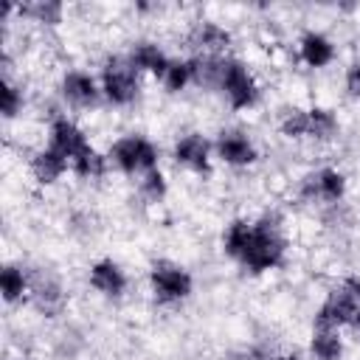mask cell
<instances>
[{
  "label": "cell",
  "mask_w": 360,
  "mask_h": 360,
  "mask_svg": "<svg viewBox=\"0 0 360 360\" xmlns=\"http://www.w3.org/2000/svg\"><path fill=\"white\" fill-rule=\"evenodd\" d=\"M281 132L287 138H301V135H309V112L304 110H292L284 115L281 121Z\"/></svg>",
  "instance_id": "cell-22"
},
{
  "label": "cell",
  "mask_w": 360,
  "mask_h": 360,
  "mask_svg": "<svg viewBox=\"0 0 360 360\" xmlns=\"http://www.w3.org/2000/svg\"><path fill=\"white\" fill-rule=\"evenodd\" d=\"M110 163H115L127 174H135V172H143L146 174V172L158 169V152H155V146L146 138L129 135V138H121V141L112 143Z\"/></svg>",
  "instance_id": "cell-3"
},
{
  "label": "cell",
  "mask_w": 360,
  "mask_h": 360,
  "mask_svg": "<svg viewBox=\"0 0 360 360\" xmlns=\"http://www.w3.org/2000/svg\"><path fill=\"white\" fill-rule=\"evenodd\" d=\"M149 281H152V292L160 304H174L188 298L191 292V276L172 262H155L149 270Z\"/></svg>",
  "instance_id": "cell-4"
},
{
  "label": "cell",
  "mask_w": 360,
  "mask_h": 360,
  "mask_svg": "<svg viewBox=\"0 0 360 360\" xmlns=\"http://www.w3.org/2000/svg\"><path fill=\"white\" fill-rule=\"evenodd\" d=\"M31 301H34V307L42 312V315H48V318H53V315H59L62 312V307H65V292H62V284L56 281V278H51V276H34L31 278Z\"/></svg>",
  "instance_id": "cell-7"
},
{
  "label": "cell",
  "mask_w": 360,
  "mask_h": 360,
  "mask_svg": "<svg viewBox=\"0 0 360 360\" xmlns=\"http://www.w3.org/2000/svg\"><path fill=\"white\" fill-rule=\"evenodd\" d=\"M349 329H352L354 335H360V309H357V312H354V318L349 321Z\"/></svg>",
  "instance_id": "cell-26"
},
{
  "label": "cell",
  "mask_w": 360,
  "mask_h": 360,
  "mask_svg": "<svg viewBox=\"0 0 360 360\" xmlns=\"http://www.w3.org/2000/svg\"><path fill=\"white\" fill-rule=\"evenodd\" d=\"M0 281H3V295H6V301H17V298H22V295L31 290L28 276H25L20 267H14V264H8V267L3 270Z\"/></svg>",
  "instance_id": "cell-18"
},
{
  "label": "cell",
  "mask_w": 360,
  "mask_h": 360,
  "mask_svg": "<svg viewBox=\"0 0 360 360\" xmlns=\"http://www.w3.org/2000/svg\"><path fill=\"white\" fill-rule=\"evenodd\" d=\"M129 62L135 65V70H149V73H155L158 79H163L166 76V70H169V59H166V53L158 48V45H152V42H138L135 48H132V53H129Z\"/></svg>",
  "instance_id": "cell-13"
},
{
  "label": "cell",
  "mask_w": 360,
  "mask_h": 360,
  "mask_svg": "<svg viewBox=\"0 0 360 360\" xmlns=\"http://www.w3.org/2000/svg\"><path fill=\"white\" fill-rule=\"evenodd\" d=\"M346 90L360 98V65H352V68L346 70Z\"/></svg>",
  "instance_id": "cell-25"
},
{
  "label": "cell",
  "mask_w": 360,
  "mask_h": 360,
  "mask_svg": "<svg viewBox=\"0 0 360 360\" xmlns=\"http://www.w3.org/2000/svg\"><path fill=\"white\" fill-rule=\"evenodd\" d=\"M208 152H211V146H208V141L202 135H186L174 146V160L188 166V169L205 172L208 169Z\"/></svg>",
  "instance_id": "cell-10"
},
{
  "label": "cell",
  "mask_w": 360,
  "mask_h": 360,
  "mask_svg": "<svg viewBox=\"0 0 360 360\" xmlns=\"http://www.w3.org/2000/svg\"><path fill=\"white\" fill-rule=\"evenodd\" d=\"M20 14L34 17L37 22H59L62 6L59 3H28V6H20Z\"/></svg>",
  "instance_id": "cell-20"
},
{
  "label": "cell",
  "mask_w": 360,
  "mask_h": 360,
  "mask_svg": "<svg viewBox=\"0 0 360 360\" xmlns=\"http://www.w3.org/2000/svg\"><path fill=\"white\" fill-rule=\"evenodd\" d=\"M338 129V121L329 110H309V135L312 138H332Z\"/></svg>",
  "instance_id": "cell-19"
},
{
  "label": "cell",
  "mask_w": 360,
  "mask_h": 360,
  "mask_svg": "<svg viewBox=\"0 0 360 360\" xmlns=\"http://www.w3.org/2000/svg\"><path fill=\"white\" fill-rule=\"evenodd\" d=\"M250 233H253V225L245 222V219H236V222L225 231V253L233 256V259H239V256L245 253L248 242H250Z\"/></svg>",
  "instance_id": "cell-17"
},
{
  "label": "cell",
  "mask_w": 360,
  "mask_h": 360,
  "mask_svg": "<svg viewBox=\"0 0 360 360\" xmlns=\"http://www.w3.org/2000/svg\"><path fill=\"white\" fill-rule=\"evenodd\" d=\"M194 45L205 56H222L231 45V34L217 22H200L197 31H194Z\"/></svg>",
  "instance_id": "cell-12"
},
{
  "label": "cell",
  "mask_w": 360,
  "mask_h": 360,
  "mask_svg": "<svg viewBox=\"0 0 360 360\" xmlns=\"http://www.w3.org/2000/svg\"><path fill=\"white\" fill-rule=\"evenodd\" d=\"M309 349H312V357L315 360H340L343 343H340L338 329H315Z\"/></svg>",
  "instance_id": "cell-16"
},
{
  "label": "cell",
  "mask_w": 360,
  "mask_h": 360,
  "mask_svg": "<svg viewBox=\"0 0 360 360\" xmlns=\"http://www.w3.org/2000/svg\"><path fill=\"white\" fill-rule=\"evenodd\" d=\"M160 82H163L166 90H172V93L183 90V87L191 82V65H188V62H172L169 70H166V76H163Z\"/></svg>",
  "instance_id": "cell-21"
},
{
  "label": "cell",
  "mask_w": 360,
  "mask_h": 360,
  "mask_svg": "<svg viewBox=\"0 0 360 360\" xmlns=\"http://www.w3.org/2000/svg\"><path fill=\"white\" fill-rule=\"evenodd\" d=\"M101 90L112 104H129L138 96V70L129 59L112 56L101 70Z\"/></svg>",
  "instance_id": "cell-2"
},
{
  "label": "cell",
  "mask_w": 360,
  "mask_h": 360,
  "mask_svg": "<svg viewBox=\"0 0 360 360\" xmlns=\"http://www.w3.org/2000/svg\"><path fill=\"white\" fill-rule=\"evenodd\" d=\"M141 191H143L149 200H160V197L166 194V180H163V174H160L158 169L146 172L143 180H141Z\"/></svg>",
  "instance_id": "cell-23"
},
{
  "label": "cell",
  "mask_w": 360,
  "mask_h": 360,
  "mask_svg": "<svg viewBox=\"0 0 360 360\" xmlns=\"http://www.w3.org/2000/svg\"><path fill=\"white\" fill-rule=\"evenodd\" d=\"M270 360H298V354H278V357H270Z\"/></svg>",
  "instance_id": "cell-27"
},
{
  "label": "cell",
  "mask_w": 360,
  "mask_h": 360,
  "mask_svg": "<svg viewBox=\"0 0 360 360\" xmlns=\"http://www.w3.org/2000/svg\"><path fill=\"white\" fill-rule=\"evenodd\" d=\"M343 188H346V180L338 169H321L301 183V197L309 202H315V200L338 202L343 197Z\"/></svg>",
  "instance_id": "cell-6"
},
{
  "label": "cell",
  "mask_w": 360,
  "mask_h": 360,
  "mask_svg": "<svg viewBox=\"0 0 360 360\" xmlns=\"http://www.w3.org/2000/svg\"><path fill=\"white\" fill-rule=\"evenodd\" d=\"M70 163L56 152V149H42L34 160H31V172H34V177L39 180V183H53L56 177H62V172L68 169Z\"/></svg>",
  "instance_id": "cell-15"
},
{
  "label": "cell",
  "mask_w": 360,
  "mask_h": 360,
  "mask_svg": "<svg viewBox=\"0 0 360 360\" xmlns=\"http://www.w3.org/2000/svg\"><path fill=\"white\" fill-rule=\"evenodd\" d=\"M90 284L104 295H121L127 290V276L115 262L104 259L90 267Z\"/></svg>",
  "instance_id": "cell-9"
},
{
  "label": "cell",
  "mask_w": 360,
  "mask_h": 360,
  "mask_svg": "<svg viewBox=\"0 0 360 360\" xmlns=\"http://www.w3.org/2000/svg\"><path fill=\"white\" fill-rule=\"evenodd\" d=\"M332 56H335V48H332V42L323 34H315V31L304 34V39H301V59L309 68H323V65L332 62Z\"/></svg>",
  "instance_id": "cell-14"
},
{
  "label": "cell",
  "mask_w": 360,
  "mask_h": 360,
  "mask_svg": "<svg viewBox=\"0 0 360 360\" xmlns=\"http://www.w3.org/2000/svg\"><path fill=\"white\" fill-rule=\"evenodd\" d=\"M20 107H22V93L6 79V82H3V115L11 118V115L20 112Z\"/></svg>",
  "instance_id": "cell-24"
},
{
  "label": "cell",
  "mask_w": 360,
  "mask_h": 360,
  "mask_svg": "<svg viewBox=\"0 0 360 360\" xmlns=\"http://www.w3.org/2000/svg\"><path fill=\"white\" fill-rule=\"evenodd\" d=\"M217 155L233 166H248L256 160V149L242 132H222L217 141Z\"/></svg>",
  "instance_id": "cell-8"
},
{
  "label": "cell",
  "mask_w": 360,
  "mask_h": 360,
  "mask_svg": "<svg viewBox=\"0 0 360 360\" xmlns=\"http://www.w3.org/2000/svg\"><path fill=\"white\" fill-rule=\"evenodd\" d=\"M284 256V239H281V228H278V219L276 217H264L262 222L253 225V233H250V242L245 248V253L239 256V262L259 273V270H270L281 262Z\"/></svg>",
  "instance_id": "cell-1"
},
{
  "label": "cell",
  "mask_w": 360,
  "mask_h": 360,
  "mask_svg": "<svg viewBox=\"0 0 360 360\" xmlns=\"http://www.w3.org/2000/svg\"><path fill=\"white\" fill-rule=\"evenodd\" d=\"M219 90L228 96L231 107L245 110L256 101V82L248 73V68L236 59H222V79H219Z\"/></svg>",
  "instance_id": "cell-5"
},
{
  "label": "cell",
  "mask_w": 360,
  "mask_h": 360,
  "mask_svg": "<svg viewBox=\"0 0 360 360\" xmlns=\"http://www.w3.org/2000/svg\"><path fill=\"white\" fill-rule=\"evenodd\" d=\"M62 93H65V98H68L70 104H76V107H87V104H93V101L98 98V87H96L93 76H87V73H82V70H70V73L65 76Z\"/></svg>",
  "instance_id": "cell-11"
}]
</instances>
